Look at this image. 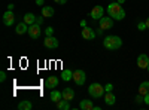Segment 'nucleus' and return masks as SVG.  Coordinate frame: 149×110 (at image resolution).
Here are the masks:
<instances>
[{"instance_id":"nucleus-1","label":"nucleus","mask_w":149,"mask_h":110,"mask_svg":"<svg viewBox=\"0 0 149 110\" xmlns=\"http://www.w3.org/2000/svg\"><path fill=\"white\" fill-rule=\"evenodd\" d=\"M107 14H109V17H112L116 21H122L124 18H125V10H124V8L118 2H112L107 6Z\"/></svg>"},{"instance_id":"nucleus-2","label":"nucleus","mask_w":149,"mask_h":110,"mask_svg":"<svg viewBox=\"0 0 149 110\" xmlns=\"http://www.w3.org/2000/svg\"><path fill=\"white\" fill-rule=\"evenodd\" d=\"M103 46L109 51H116L122 46V40L118 36H106L104 40H103Z\"/></svg>"},{"instance_id":"nucleus-3","label":"nucleus","mask_w":149,"mask_h":110,"mask_svg":"<svg viewBox=\"0 0 149 110\" xmlns=\"http://www.w3.org/2000/svg\"><path fill=\"white\" fill-rule=\"evenodd\" d=\"M104 86H102L100 83H91L90 88H88V94L91 97H94V98H102V97L104 95Z\"/></svg>"},{"instance_id":"nucleus-4","label":"nucleus","mask_w":149,"mask_h":110,"mask_svg":"<svg viewBox=\"0 0 149 110\" xmlns=\"http://www.w3.org/2000/svg\"><path fill=\"white\" fill-rule=\"evenodd\" d=\"M73 80H74V83H76L78 86H82V85L85 83V80H86L85 71H84V70H76V71H73Z\"/></svg>"},{"instance_id":"nucleus-5","label":"nucleus","mask_w":149,"mask_h":110,"mask_svg":"<svg viewBox=\"0 0 149 110\" xmlns=\"http://www.w3.org/2000/svg\"><path fill=\"white\" fill-rule=\"evenodd\" d=\"M40 33H42V28H40V24H31L29 27V36L31 39H39L40 37Z\"/></svg>"},{"instance_id":"nucleus-6","label":"nucleus","mask_w":149,"mask_h":110,"mask_svg":"<svg viewBox=\"0 0 149 110\" xmlns=\"http://www.w3.org/2000/svg\"><path fill=\"white\" fill-rule=\"evenodd\" d=\"M98 21H100V28L102 30H110L113 27V18L112 17H102Z\"/></svg>"},{"instance_id":"nucleus-7","label":"nucleus","mask_w":149,"mask_h":110,"mask_svg":"<svg viewBox=\"0 0 149 110\" xmlns=\"http://www.w3.org/2000/svg\"><path fill=\"white\" fill-rule=\"evenodd\" d=\"M43 45L45 48H48V49H55V48H58V40L57 37H54V36H46L45 40H43Z\"/></svg>"},{"instance_id":"nucleus-8","label":"nucleus","mask_w":149,"mask_h":110,"mask_svg":"<svg viewBox=\"0 0 149 110\" xmlns=\"http://www.w3.org/2000/svg\"><path fill=\"white\" fill-rule=\"evenodd\" d=\"M103 15H104V8H103V6H100V5L94 6V8H93V10H91V14H90V17H91L93 19H100Z\"/></svg>"},{"instance_id":"nucleus-9","label":"nucleus","mask_w":149,"mask_h":110,"mask_svg":"<svg viewBox=\"0 0 149 110\" xmlns=\"http://www.w3.org/2000/svg\"><path fill=\"white\" fill-rule=\"evenodd\" d=\"M14 21H15L14 12H12V10H6L5 15H3V24H5V26H8V27H10L12 24H14Z\"/></svg>"},{"instance_id":"nucleus-10","label":"nucleus","mask_w":149,"mask_h":110,"mask_svg":"<svg viewBox=\"0 0 149 110\" xmlns=\"http://www.w3.org/2000/svg\"><path fill=\"white\" fill-rule=\"evenodd\" d=\"M81 34H82V37L85 40H93L95 37V33H94V30L91 27H84L82 31H81Z\"/></svg>"},{"instance_id":"nucleus-11","label":"nucleus","mask_w":149,"mask_h":110,"mask_svg":"<svg viewBox=\"0 0 149 110\" xmlns=\"http://www.w3.org/2000/svg\"><path fill=\"white\" fill-rule=\"evenodd\" d=\"M58 82H60V79H58L57 76H49V77L45 80V88L54 89V88L58 86Z\"/></svg>"},{"instance_id":"nucleus-12","label":"nucleus","mask_w":149,"mask_h":110,"mask_svg":"<svg viewBox=\"0 0 149 110\" xmlns=\"http://www.w3.org/2000/svg\"><path fill=\"white\" fill-rule=\"evenodd\" d=\"M137 66H139V68H148V66H149V57L146 54H140L137 57Z\"/></svg>"},{"instance_id":"nucleus-13","label":"nucleus","mask_w":149,"mask_h":110,"mask_svg":"<svg viewBox=\"0 0 149 110\" xmlns=\"http://www.w3.org/2000/svg\"><path fill=\"white\" fill-rule=\"evenodd\" d=\"M29 24H26V22H19L18 26H17V28H15V33L17 34H24V33H29Z\"/></svg>"},{"instance_id":"nucleus-14","label":"nucleus","mask_w":149,"mask_h":110,"mask_svg":"<svg viewBox=\"0 0 149 110\" xmlns=\"http://www.w3.org/2000/svg\"><path fill=\"white\" fill-rule=\"evenodd\" d=\"M42 17L43 18H52L54 17V8L52 6H43L42 8Z\"/></svg>"},{"instance_id":"nucleus-15","label":"nucleus","mask_w":149,"mask_h":110,"mask_svg":"<svg viewBox=\"0 0 149 110\" xmlns=\"http://www.w3.org/2000/svg\"><path fill=\"white\" fill-rule=\"evenodd\" d=\"M115 101H116V97L112 94V92H106V94H104V103H106L107 106H113Z\"/></svg>"},{"instance_id":"nucleus-16","label":"nucleus","mask_w":149,"mask_h":110,"mask_svg":"<svg viewBox=\"0 0 149 110\" xmlns=\"http://www.w3.org/2000/svg\"><path fill=\"white\" fill-rule=\"evenodd\" d=\"M79 107H81L82 110H93V109H94V104H93L91 100H82V101L79 103Z\"/></svg>"},{"instance_id":"nucleus-17","label":"nucleus","mask_w":149,"mask_h":110,"mask_svg":"<svg viewBox=\"0 0 149 110\" xmlns=\"http://www.w3.org/2000/svg\"><path fill=\"white\" fill-rule=\"evenodd\" d=\"M51 100L54 101V103H58L60 100H63V92H60V91H55V89H52L51 91Z\"/></svg>"},{"instance_id":"nucleus-18","label":"nucleus","mask_w":149,"mask_h":110,"mask_svg":"<svg viewBox=\"0 0 149 110\" xmlns=\"http://www.w3.org/2000/svg\"><path fill=\"white\" fill-rule=\"evenodd\" d=\"M36 15L34 14H30V12H29V14H26V15H24V18H22V21L24 22H26V24H29V26H31V24H34L36 22Z\"/></svg>"},{"instance_id":"nucleus-19","label":"nucleus","mask_w":149,"mask_h":110,"mask_svg":"<svg viewBox=\"0 0 149 110\" xmlns=\"http://www.w3.org/2000/svg\"><path fill=\"white\" fill-rule=\"evenodd\" d=\"M18 109L19 110H31L33 109V104L30 100H22L19 104H18Z\"/></svg>"},{"instance_id":"nucleus-20","label":"nucleus","mask_w":149,"mask_h":110,"mask_svg":"<svg viewBox=\"0 0 149 110\" xmlns=\"http://www.w3.org/2000/svg\"><path fill=\"white\" fill-rule=\"evenodd\" d=\"M61 79L66 80V82L72 80V79H73V71H72V70H69V68L63 70V71H61Z\"/></svg>"},{"instance_id":"nucleus-21","label":"nucleus","mask_w":149,"mask_h":110,"mask_svg":"<svg viewBox=\"0 0 149 110\" xmlns=\"http://www.w3.org/2000/svg\"><path fill=\"white\" fill-rule=\"evenodd\" d=\"M73 97H74V91L72 89V88H64V91H63V98L64 100H73Z\"/></svg>"},{"instance_id":"nucleus-22","label":"nucleus","mask_w":149,"mask_h":110,"mask_svg":"<svg viewBox=\"0 0 149 110\" xmlns=\"http://www.w3.org/2000/svg\"><path fill=\"white\" fill-rule=\"evenodd\" d=\"M57 109H60V110H69L70 109V101L69 100H60L58 103H57Z\"/></svg>"},{"instance_id":"nucleus-23","label":"nucleus","mask_w":149,"mask_h":110,"mask_svg":"<svg viewBox=\"0 0 149 110\" xmlns=\"http://www.w3.org/2000/svg\"><path fill=\"white\" fill-rule=\"evenodd\" d=\"M139 94H140V95L149 94V82H148V80L140 83V86H139Z\"/></svg>"},{"instance_id":"nucleus-24","label":"nucleus","mask_w":149,"mask_h":110,"mask_svg":"<svg viewBox=\"0 0 149 110\" xmlns=\"http://www.w3.org/2000/svg\"><path fill=\"white\" fill-rule=\"evenodd\" d=\"M137 28H139L140 31H143V30H146V28H148V27H146V22H145V21H140V22L137 24Z\"/></svg>"},{"instance_id":"nucleus-25","label":"nucleus","mask_w":149,"mask_h":110,"mask_svg":"<svg viewBox=\"0 0 149 110\" xmlns=\"http://www.w3.org/2000/svg\"><path fill=\"white\" fill-rule=\"evenodd\" d=\"M54 34V28L52 27H46L45 28V36H52Z\"/></svg>"},{"instance_id":"nucleus-26","label":"nucleus","mask_w":149,"mask_h":110,"mask_svg":"<svg viewBox=\"0 0 149 110\" xmlns=\"http://www.w3.org/2000/svg\"><path fill=\"white\" fill-rule=\"evenodd\" d=\"M104 91H106V92H112V91H113V85H112V83H107L106 86H104Z\"/></svg>"},{"instance_id":"nucleus-27","label":"nucleus","mask_w":149,"mask_h":110,"mask_svg":"<svg viewBox=\"0 0 149 110\" xmlns=\"http://www.w3.org/2000/svg\"><path fill=\"white\" fill-rule=\"evenodd\" d=\"M6 80V71H0V82Z\"/></svg>"},{"instance_id":"nucleus-28","label":"nucleus","mask_w":149,"mask_h":110,"mask_svg":"<svg viewBox=\"0 0 149 110\" xmlns=\"http://www.w3.org/2000/svg\"><path fill=\"white\" fill-rule=\"evenodd\" d=\"M142 101H143V95L139 94L137 97H136V103H142Z\"/></svg>"},{"instance_id":"nucleus-29","label":"nucleus","mask_w":149,"mask_h":110,"mask_svg":"<svg viewBox=\"0 0 149 110\" xmlns=\"http://www.w3.org/2000/svg\"><path fill=\"white\" fill-rule=\"evenodd\" d=\"M143 101H145L146 104H149V94H146V95H143Z\"/></svg>"},{"instance_id":"nucleus-30","label":"nucleus","mask_w":149,"mask_h":110,"mask_svg":"<svg viewBox=\"0 0 149 110\" xmlns=\"http://www.w3.org/2000/svg\"><path fill=\"white\" fill-rule=\"evenodd\" d=\"M54 2L58 5H64V3H67V0H54Z\"/></svg>"},{"instance_id":"nucleus-31","label":"nucleus","mask_w":149,"mask_h":110,"mask_svg":"<svg viewBox=\"0 0 149 110\" xmlns=\"http://www.w3.org/2000/svg\"><path fill=\"white\" fill-rule=\"evenodd\" d=\"M36 3L39 5V6H42V5H43V0H36Z\"/></svg>"},{"instance_id":"nucleus-32","label":"nucleus","mask_w":149,"mask_h":110,"mask_svg":"<svg viewBox=\"0 0 149 110\" xmlns=\"http://www.w3.org/2000/svg\"><path fill=\"white\" fill-rule=\"evenodd\" d=\"M12 8H14V5L9 3V5H8V10H12Z\"/></svg>"},{"instance_id":"nucleus-33","label":"nucleus","mask_w":149,"mask_h":110,"mask_svg":"<svg viewBox=\"0 0 149 110\" xmlns=\"http://www.w3.org/2000/svg\"><path fill=\"white\" fill-rule=\"evenodd\" d=\"M145 22H146V27H148V28H149V17H148V18H146V21H145Z\"/></svg>"},{"instance_id":"nucleus-34","label":"nucleus","mask_w":149,"mask_h":110,"mask_svg":"<svg viewBox=\"0 0 149 110\" xmlns=\"http://www.w3.org/2000/svg\"><path fill=\"white\" fill-rule=\"evenodd\" d=\"M124 2H125V0H118V3H121V5H122Z\"/></svg>"},{"instance_id":"nucleus-35","label":"nucleus","mask_w":149,"mask_h":110,"mask_svg":"<svg viewBox=\"0 0 149 110\" xmlns=\"http://www.w3.org/2000/svg\"><path fill=\"white\" fill-rule=\"evenodd\" d=\"M146 70H148V71H149V66H148V68H146Z\"/></svg>"}]
</instances>
